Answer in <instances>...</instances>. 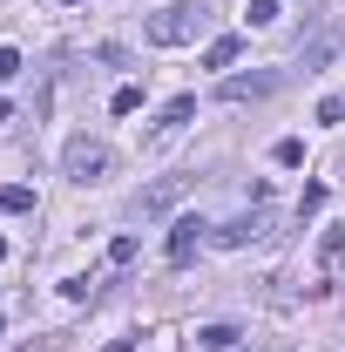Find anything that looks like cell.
<instances>
[{
	"mask_svg": "<svg viewBox=\"0 0 345 352\" xmlns=\"http://www.w3.org/2000/svg\"><path fill=\"white\" fill-rule=\"evenodd\" d=\"M210 34V7L203 0H170V7H156L149 21H142V41L149 47H190Z\"/></svg>",
	"mask_w": 345,
	"mask_h": 352,
	"instance_id": "obj_1",
	"label": "cell"
},
{
	"mask_svg": "<svg viewBox=\"0 0 345 352\" xmlns=\"http://www.w3.org/2000/svg\"><path fill=\"white\" fill-rule=\"evenodd\" d=\"M109 170H115V149L102 135H68V149H61V176L68 183H102Z\"/></svg>",
	"mask_w": 345,
	"mask_h": 352,
	"instance_id": "obj_2",
	"label": "cell"
},
{
	"mask_svg": "<svg viewBox=\"0 0 345 352\" xmlns=\"http://www.w3.org/2000/svg\"><path fill=\"white\" fill-rule=\"evenodd\" d=\"M271 237H278V210H264V204L210 230V244H223V251H244V244H271Z\"/></svg>",
	"mask_w": 345,
	"mask_h": 352,
	"instance_id": "obj_3",
	"label": "cell"
},
{
	"mask_svg": "<svg viewBox=\"0 0 345 352\" xmlns=\"http://www.w3.org/2000/svg\"><path fill=\"white\" fill-rule=\"evenodd\" d=\"M183 197H190V176H156V183H142V190L129 197V217H135V223H149V217H170V210L183 204Z\"/></svg>",
	"mask_w": 345,
	"mask_h": 352,
	"instance_id": "obj_4",
	"label": "cell"
},
{
	"mask_svg": "<svg viewBox=\"0 0 345 352\" xmlns=\"http://www.w3.org/2000/svg\"><path fill=\"white\" fill-rule=\"evenodd\" d=\"M278 88H285V68H258V75H223V82H216V102H230V109H237V102H264V95H278Z\"/></svg>",
	"mask_w": 345,
	"mask_h": 352,
	"instance_id": "obj_5",
	"label": "cell"
},
{
	"mask_svg": "<svg viewBox=\"0 0 345 352\" xmlns=\"http://www.w3.org/2000/svg\"><path fill=\"white\" fill-rule=\"evenodd\" d=\"M203 230H210L203 217H176V223H170V244H163V251H170V264H190V258H197Z\"/></svg>",
	"mask_w": 345,
	"mask_h": 352,
	"instance_id": "obj_6",
	"label": "cell"
},
{
	"mask_svg": "<svg viewBox=\"0 0 345 352\" xmlns=\"http://www.w3.org/2000/svg\"><path fill=\"white\" fill-rule=\"evenodd\" d=\"M190 116H197V95H170V102H163V116H156V129H149V142H170Z\"/></svg>",
	"mask_w": 345,
	"mask_h": 352,
	"instance_id": "obj_7",
	"label": "cell"
},
{
	"mask_svg": "<svg viewBox=\"0 0 345 352\" xmlns=\"http://www.w3.org/2000/svg\"><path fill=\"white\" fill-rule=\"evenodd\" d=\"M318 264H325V271H339V264H345V223H325V237H318Z\"/></svg>",
	"mask_w": 345,
	"mask_h": 352,
	"instance_id": "obj_8",
	"label": "cell"
},
{
	"mask_svg": "<svg viewBox=\"0 0 345 352\" xmlns=\"http://www.w3.org/2000/svg\"><path fill=\"white\" fill-rule=\"evenodd\" d=\"M237 54H244V41H237V34H216V41L203 47V68H230Z\"/></svg>",
	"mask_w": 345,
	"mask_h": 352,
	"instance_id": "obj_9",
	"label": "cell"
},
{
	"mask_svg": "<svg viewBox=\"0 0 345 352\" xmlns=\"http://www.w3.org/2000/svg\"><path fill=\"white\" fill-rule=\"evenodd\" d=\"M237 339H244L237 325H203V332H197V346H203V352H230Z\"/></svg>",
	"mask_w": 345,
	"mask_h": 352,
	"instance_id": "obj_10",
	"label": "cell"
},
{
	"mask_svg": "<svg viewBox=\"0 0 345 352\" xmlns=\"http://www.w3.org/2000/svg\"><path fill=\"white\" fill-rule=\"evenodd\" d=\"M0 210H7V217H27V210H34V190H27V183H7V190H0Z\"/></svg>",
	"mask_w": 345,
	"mask_h": 352,
	"instance_id": "obj_11",
	"label": "cell"
},
{
	"mask_svg": "<svg viewBox=\"0 0 345 352\" xmlns=\"http://www.w3.org/2000/svg\"><path fill=\"white\" fill-rule=\"evenodd\" d=\"M271 163L298 170V163H304V142H298V135H278V142H271Z\"/></svg>",
	"mask_w": 345,
	"mask_h": 352,
	"instance_id": "obj_12",
	"label": "cell"
},
{
	"mask_svg": "<svg viewBox=\"0 0 345 352\" xmlns=\"http://www.w3.org/2000/svg\"><path fill=\"white\" fill-rule=\"evenodd\" d=\"M109 109H115V116H135V109H142V88H135V82H122V88H115V102H109Z\"/></svg>",
	"mask_w": 345,
	"mask_h": 352,
	"instance_id": "obj_13",
	"label": "cell"
},
{
	"mask_svg": "<svg viewBox=\"0 0 345 352\" xmlns=\"http://www.w3.org/2000/svg\"><path fill=\"white\" fill-rule=\"evenodd\" d=\"M135 251H142L135 237H115V244H109V264H135Z\"/></svg>",
	"mask_w": 345,
	"mask_h": 352,
	"instance_id": "obj_14",
	"label": "cell"
},
{
	"mask_svg": "<svg viewBox=\"0 0 345 352\" xmlns=\"http://www.w3.org/2000/svg\"><path fill=\"white\" fill-rule=\"evenodd\" d=\"M318 122H345V95H325L318 102Z\"/></svg>",
	"mask_w": 345,
	"mask_h": 352,
	"instance_id": "obj_15",
	"label": "cell"
},
{
	"mask_svg": "<svg viewBox=\"0 0 345 352\" xmlns=\"http://www.w3.org/2000/svg\"><path fill=\"white\" fill-rule=\"evenodd\" d=\"M278 21V0H251V28H271Z\"/></svg>",
	"mask_w": 345,
	"mask_h": 352,
	"instance_id": "obj_16",
	"label": "cell"
},
{
	"mask_svg": "<svg viewBox=\"0 0 345 352\" xmlns=\"http://www.w3.org/2000/svg\"><path fill=\"white\" fill-rule=\"evenodd\" d=\"M21 75V47H0V82H14Z\"/></svg>",
	"mask_w": 345,
	"mask_h": 352,
	"instance_id": "obj_17",
	"label": "cell"
},
{
	"mask_svg": "<svg viewBox=\"0 0 345 352\" xmlns=\"http://www.w3.org/2000/svg\"><path fill=\"white\" fill-rule=\"evenodd\" d=\"M102 352H135V346H129V339H109V346H102Z\"/></svg>",
	"mask_w": 345,
	"mask_h": 352,
	"instance_id": "obj_18",
	"label": "cell"
},
{
	"mask_svg": "<svg viewBox=\"0 0 345 352\" xmlns=\"http://www.w3.org/2000/svg\"><path fill=\"white\" fill-rule=\"evenodd\" d=\"M21 352H47V346H41V339H27V346H21Z\"/></svg>",
	"mask_w": 345,
	"mask_h": 352,
	"instance_id": "obj_19",
	"label": "cell"
},
{
	"mask_svg": "<svg viewBox=\"0 0 345 352\" xmlns=\"http://www.w3.org/2000/svg\"><path fill=\"white\" fill-rule=\"evenodd\" d=\"M0 122H7V95H0Z\"/></svg>",
	"mask_w": 345,
	"mask_h": 352,
	"instance_id": "obj_20",
	"label": "cell"
},
{
	"mask_svg": "<svg viewBox=\"0 0 345 352\" xmlns=\"http://www.w3.org/2000/svg\"><path fill=\"white\" fill-rule=\"evenodd\" d=\"M0 258H7V237H0Z\"/></svg>",
	"mask_w": 345,
	"mask_h": 352,
	"instance_id": "obj_21",
	"label": "cell"
}]
</instances>
